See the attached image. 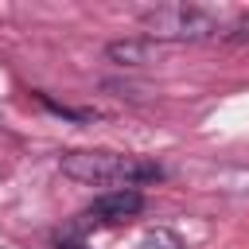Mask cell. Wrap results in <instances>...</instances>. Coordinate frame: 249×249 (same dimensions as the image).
Returning a JSON list of instances; mask_svg holds the SVG:
<instances>
[{
  "label": "cell",
  "mask_w": 249,
  "mask_h": 249,
  "mask_svg": "<svg viewBox=\"0 0 249 249\" xmlns=\"http://www.w3.org/2000/svg\"><path fill=\"white\" fill-rule=\"evenodd\" d=\"M62 175L86 187H136V183H152L163 179L160 163H148L140 156H124V152H101V148H86V152H62L58 160Z\"/></svg>",
  "instance_id": "cell-1"
},
{
  "label": "cell",
  "mask_w": 249,
  "mask_h": 249,
  "mask_svg": "<svg viewBox=\"0 0 249 249\" xmlns=\"http://www.w3.org/2000/svg\"><path fill=\"white\" fill-rule=\"evenodd\" d=\"M140 27H144V39H163V43H195V39H206L218 31V19L198 8V4H160V8H148L140 16Z\"/></svg>",
  "instance_id": "cell-2"
},
{
  "label": "cell",
  "mask_w": 249,
  "mask_h": 249,
  "mask_svg": "<svg viewBox=\"0 0 249 249\" xmlns=\"http://www.w3.org/2000/svg\"><path fill=\"white\" fill-rule=\"evenodd\" d=\"M144 210V195L136 187H121V191H105L101 198H93V206L86 210L89 222H101V226H117L124 218H136Z\"/></svg>",
  "instance_id": "cell-3"
},
{
  "label": "cell",
  "mask_w": 249,
  "mask_h": 249,
  "mask_svg": "<svg viewBox=\"0 0 249 249\" xmlns=\"http://www.w3.org/2000/svg\"><path fill=\"white\" fill-rule=\"evenodd\" d=\"M105 54L117 66H140V62L152 58V39H121V43H109Z\"/></svg>",
  "instance_id": "cell-4"
}]
</instances>
